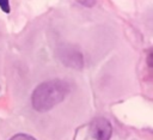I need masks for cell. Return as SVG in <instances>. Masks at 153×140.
Segmentation results:
<instances>
[{"mask_svg":"<svg viewBox=\"0 0 153 140\" xmlns=\"http://www.w3.org/2000/svg\"><path fill=\"white\" fill-rule=\"evenodd\" d=\"M69 86L66 81L54 79L39 84L31 96V103L35 110L39 112L49 111L60 104L68 95Z\"/></svg>","mask_w":153,"mask_h":140,"instance_id":"obj_1","label":"cell"},{"mask_svg":"<svg viewBox=\"0 0 153 140\" xmlns=\"http://www.w3.org/2000/svg\"><path fill=\"white\" fill-rule=\"evenodd\" d=\"M111 134H112V127L110 122L103 117L94 118L88 124L90 140H110Z\"/></svg>","mask_w":153,"mask_h":140,"instance_id":"obj_2","label":"cell"},{"mask_svg":"<svg viewBox=\"0 0 153 140\" xmlns=\"http://www.w3.org/2000/svg\"><path fill=\"white\" fill-rule=\"evenodd\" d=\"M10 140H36V139L30 136V135H27V134H16Z\"/></svg>","mask_w":153,"mask_h":140,"instance_id":"obj_3","label":"cell"},{"mask_svg":"<svg viewBox=\"0 0 153 140\" xmlns=\"http://www.w3.org/2000/svg\"><path fill=\"white\" fill-rule=\"evenodd\" d=\"M0 8L5 13H10V11H11V8H10V1L8 0H0Z\"/></svg>","mask_w":153,"mask_h":140,"instance_id":"obj_4","label":"cell"}]
</instances>
